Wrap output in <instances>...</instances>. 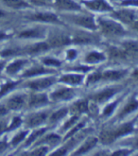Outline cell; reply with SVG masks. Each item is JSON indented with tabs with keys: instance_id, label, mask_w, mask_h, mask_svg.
Instances as JSON below:
<instances>
[{
	"instance_id": "47",
	"label": "cell",
	"mask_w": 138,
	"mask_h": 156,
	"mask_svg": "<svg viewBox=\"0 0 138 156\" xmlns=\"http://www.w3.org/2000/svg\"><path fill=\"white\" fill-rule=\"evenodd\" d=\"M9 148V144L4 141V140H0V154L4 153Z\"/></svg>"
},
{
	"instance_id": "53",
	"label": "cell",
	"mask_w": 138,
	"mask_h": 156,
	"mask_svg": "<svg viewBox=\"0 0 138 156\" xmlns=\"http://www.w3.org/2000/svg\"><path fill=\"white\" fill-rule=\"evenodd\" d=\"M133 77L136 80H138V69H135V70L133 72Z\"/></svg>"
},
{
	"instance_id": "24",
	"label": "cell",
	"mask_w": 138,
	"mask_h": 156,
	"mask_svg": "<svg viewBox=\"0 0 138 156\" xmlns=\"http://www.w3.org/2000/svg\"><path fill=\"white\" fill-rule=\"evenodd\" d=\"M127 71L125 70H108L105 71L102 74V80H120L126 75Z\"/></svg>"
},
{
	"instance_id": "45",
	"label": "cell",
	"mask_w": 138,
	"mask_h": 156,
	"mask_svg": "<svg viewBox=\"0 0 138 156\" xmlns=\"http://www.w3.org/2000/svg\"><path fill=\"white\" fill-rule=\"evenodd\" d=\"M9 112H10V110L6 106V104H0V118L5 117L9 114Z\"/></svg>"
},
{
	"instance_id": "33",
	"label": "cell",
	"mask_w": 138,
	"mask_h": 156,
	"mask_svg": "<svg viewBox=\"0 0 138 156\" xmlns=\"http://www.w3.org/2000/svg\"><path fill=\"white\" fill-rule=\"evenodd\" d=\"M23 123V119L20 116H14L12 117V121L8 124V128H7V133L14 131L16 129H18Z\"/></svg>"
},
{
	"instance_id": "54",
	"label": "cell",
	"mask_w": 138,
	"mask_h": 156,
	"mask_svg": "<svg viewBox=\"0 0 138 156\" xmlns=\"http://www.w3.org/2000/svg\"><path fill=\"white\" fill-rule=\"evenodd\" d=\"M133 30H135L138 31V20L137 21H134L133 23Z\"/></svg>"
},
{
	"instance_id": "22",
	"label": "cell",
	"mask_w": 138,
	"mask_h": 156,
	"mask_svg": "<svg viewBox=\"0 0 138 156\" xmlns=\"http://www.w3.org/2000/svg\"><path fill=\"white\" fill-rule=\"evenodd\" d=\"M97 141H98V139L97 137H89V138L84 142V144L82 145L77 151L74 152V155H80V154H84V153L88 152L97 145Z\"/></svg>"
},
{
	"instance_id": "25",
	"label": "cell",
	"mask_w": 138,
	"mask_h": 156,
	"mask_svg": "<svg viewBox=\"0 0 138 156\" xmlns=\"http://www.w3.org/2000/svg\"><path fill=\"white\" fill-rule=\"evenodd\" d=\"M82 80H83V75L81 74H67L62 76L60 79V81L70 85H77L80 83Z\"/></svg>"
},
{
	"instance_id": "15",
	"label": "cell",
	"mask_w": 138,
	"mask_h": 156,
	"mask_svg": "<svg viewBox=\"0 0 138 156\" xmlns=\"http://www.w3.org/2000/svg\"><path fill=\"white\" fill-rule=\"evenodd\" d=\"M55 6L62 11H80V6L74 0H55Z\"/></svg>"
},
{
	"instance_id": "21",
	"label": "cell",
	"mask_w": 138,
	"mask_h": 156,
	"mask_svg": "<svg viewBox=\"0 0 138 156\" xmlns=\"http://www.w3.org/2000/svg\"><path fill=\"white\" fill-rule=\"evenodd\" d=\"M70 111L74 115H81L83 113H87L89 111V104L85 99H81L76 101L70 108Z\"/></svg>"
},
{
	"instance_id": "40",
	"label": "cell",
	"mask_w": 138,
	"mask_h": 156,
	"mask_svg": "<svg viewBox=\"0 0 138 156\" xmlns=\"http://www.w3.org/2000/svg\"><path fill=\"white\" fill-rule=\"evenodd\" d=\"M29 3L34 6H49L53 3V0H29Z\"/></svg>"
},
{
	"instance_id": "27",
	"label": "cell",
	"mask_w": 138,
	"mask_h": 156,
	"mask_svg": "<svg viewBox=\"0 0 138 156\" xmlns=\"http://www.w3.org/2000/svg\"><path fill=\"white\" fill-rule=\"evenodd\" d=\"M110 56L112 59L117 60V61H125L128 59L129 52L126 50H121L116 48H110Z\"/></svg>"
},
{
	"instance_id": "52",
	"label": "cell",
	"mask_w": 138,
	"mask_h": 156,
	"mask_svg": "<svg viewBox=\"0 0 138 156\" xmlns=\"http://www.w3.org/2000/svg\"><path fill=\"white\" fill-rule=\"evenodd\" d=\"M6 65V62H0V74L2 73V71L5 69V66Z\"/></svg>"
},
{
	"instance_id": "42",
	"label": "cell",
	"mask_w": 138,
	"mask_h": 156,
	"mask_svg": "<svg viewBox=\"0 0 138 156\" xmlns=\"http://www.w3.org/2000/svg\"><path fill=\"white\" fill-rule=\"evenodd\" d=\"M43 62L45 66H61V62L59 60L53 59V58H47L44 59Z\"/></svg>"
},
{
	"instance_id": "2",
	"label": "cell",
	"mask_w": 138,
	"mask_h": 156,
	"mask_svg": "<svg viewBox=\"0 0 138 156\" xmlns=\"http://www.w3.org/2000/svg\"><path fill=\"white\" fill-rule=\"evenodd\" d=\"M66 18L78 26L83 27L85 29L91 30H95L97 29V25L95 23L94 18L92 16L88 15H68L65 16Z\"/></svg>"
},
{
	"instance_id": "43",
	"label": "cell",
	"mask_w": 138,
	"mask_h": 156,
	"mask_svg": "<svg viewBox=\"0 0 138 156\" xmlns=\"http://www.w3.org/2000/svg\"><path fill=\"white\" fill-rule=\"evenodd\" d=\"M8 120L5 117L0 118V135L3 134L4 133H7V128H8Z\"/></svg>"
},
{
	"instance_id": "46",
	"label": "cell",
	"mask_w": 138,
	"mask_h": 156,
	"mask_svg": "<svg viewBox=\"0 0 138 156\" xmlns=\"http://www.w3.org/2000/svg\"><path fill=\"white\" fill-rule=\"evenodd\" d=\"M77 55H78V52L75 49H69L66 52V57L68 60H74L77 57Z\"/></svg>"
},
{
	"instance_id": "9",
	"label": "cell",
	"mask_w": 138,
	"mask_h": 156,
	"mask_svg": "<svg viewBox=\"0 0 138 156\" xmlns=\"http://www.w3.org/2000/svg\"><path fill=\"white\" fill-rule=\"evenodd\" d=\"M48 103V98L43 93H34L31 94L27 98V104L30 108L41 107Z\"/></svg>"
},
{
	"instance_id": "10",
	"label": "cell",
	"mask_w": 138,
	"mask_h": 156,
	"mask_svg": "<svg viewBox=\"0 0 138 156\" xmlns=\"http://www.w3.org/2000/svg\"><path fill=\"white\" fill-rule=\"evenodd\" d=\"M74 95L75 92L71 88H60L53 92L50 97L54 101H60V100H68L74 97Z\"/></svg>"
},
{
	"instance_id": "26",
	"label": "cell",
	"mask_w": 138,
	"mask_h": 156,
	"mask_svg": "<svg viewBox=\"0 0 138 156\" xmlns=\"http://www.w3.org/2000/svg\"><path fill=\"white\" fill-rule=\"evenodd\" d=\"M137 108H138V100L136 98H133L130 101L125 105V107L121 110L120 114H119V117H123L129 114H131L132 112L135 111Z\"/></svg>"
},
{
	"instance_id": "32",
	"label": "cell",
	"mask_w": 138,
	"mask_h": 156,
	"mask_svg": "<svg viewBox=\"0 0 138 156\" xmlns=\"http://www.w3.org/2000/svg\"><path fill=\"white\" fill-rule=\"evenodd\" d=\"M68 113V110L66 108H62L60 109L59 111L53 113L50 116H49V121L54 123V122H58L59 120H61L62 118H63Z\"/></svg>"
},
{
	"instance_id": "11",
	"label": "cell",
	"mask_w": 138,
	"mask_h": 156,
	"mask_svg": "<svg viewBox=\"0 0 138 156\" xmlns=\"http://www.w3.org/2000/svg\"><path fill=\"white\" fill-rule=\"evenodd\" d=\"M27 62L29 61L26 59H18V60L13 61L11 63H9L7 66H5L6 74L10 75V76H13V75L17 74L21 69H23L26 66Z\"/></svg>"
},
{
	"instance_id": "19",
	"label": "cell",
	"mask_w": 138,
	"mask_h": 156,
	"mask_svg": "<svg viewBox=\"0 0 138 156\" xmlns=\"http://www.w3.org/2000/svg\"><path fill=\"white\" fill-rule=\"evenodd\" d=\"M51 72H53L52 69H48V68L41 66H34L29 68L27 70H26L24 72V74L22 75V77L23 78H31V77L47 74V73H51Z\"/></svg>"
},
{
	"instance_id": "50",
	"label": "cell",
	"mask_w": 138,
	"mask_h": 156,
	"mask_svg": "<svg viewBox=\"0 0 138 156\" xmlns=\"http://www.w3.org/2000/svg\"><path fill=\"white\" fill-rule=\"evenodd\" d=\"M130 152H131V151H129V150H120V151H115L113 154L114 155H128Z\"/></svg>"
},
{
	"instance_id": "20",
	"label": "cell",
	"mask_w": 138,
	"mask_h": 156,
	"mask_svg": "<svg viewBox=\"0 0 138 156\" xmlns=\"http://www.w3.org/2000/svg\"><path fill=\"white\" fill-rule=\"evenodd\" d=\"M135 120H133L131 122H128L126 124L121 125L120 127L116 128V129H113V133H114V136L115 138H118V137H121L124 135H127L129 133H131L133 131V124H134Z\"/></svg>"
},
{
	"instance_id": "5",
	"label": "cell",
	"mask_w": 138,
	"mask_h": 156,
	"mask_svg": "<svg viewBox=\"0 0 138 156\" xmlns=\"http://www.w3.org/2000/svg\"><path fill=\"white\" fill-rule=\"evenodd\" d=\"M30 20L43 23H53V24H61L59 17L52 12H35L29 15Z\"/></svg>"
},
{
	"instance_id": "28",
	"label": "cell",
	"mask_w": 138,
	"mask_h": 156,
	"mask_svg": "<svg viewBox=\"0 0 138 156\" xmlns=\"http://www.w3.org/2000/svg\"><path fill=\"white\" fill-rule=\"evenodd\" d=\"M105 60H106V57L104 56V54L97 52V51L88 53L85 57V62L87 63H97V62H103Z\"/></svg>"
},
{
	"instance_id": "17",
	"label": "cell",
	"mask_w": 138,
	"mask_h": 156,
	"mask_svg": "<svg viewBox=\"0 0 138 156\" xmlns=\"http://www.w3.org/2000/svg\"><path fill=\"white\" fill-rule=\"evenodd\" d=\"M97 41V37L86 32H78L72 38V42L76 44H92Z\"/></svg>"
},
{
	"instance_id": "56",
	"label": "cell",
	"mask_w": 138,
	"mask_h": 156,
	"mask_svg": "<svg viewBox=\"0 0 138 156\" xmlns=\"http://www.w3.org/2000/svg\"><path fill=\"white\" fill-rule=\"evenodd\" d=\"M0 57H1V50H0Z\"/></svg>"
},
{
	"instance_id": "7",
	"label": "cell",
	"mask_w": 138,
	"mask_h": 156,
	"mask_svg": "<svg viewBox=\"0 0 138 156\" xmlns=\"http://www.w3.org/2000/svg\"><path fill=\"white\" fill-rule=\"evenodd\" d=\"M55 81H56V79L52 78V77L51 78H44V79H39L36 80L29 81L26 85H27V87L30 88L31 90L38 92V91L50 87Z\"/></svg>"
},
{
	"instance_id": "12",
	"label": "cell",
	"mask_w": 138,
	"mask_h": 156,
	"mask_svg": "<svg viewBox=\"0 0 138 156\" xmlns=\"http://www.w3.org/2000/svg\"><path fill=\"white\" fill-rule=\"evenodd\" d=\"M49 48L50 47L47 42H40V43L27 45V47L22 48V51L23 53H27V54H39L48 51Z\"/></svg>"
},
{
	"instance_id": "1",
	"label": "cell",
	"mask_w": 138,
	"mask_h": 156,
	"mask_svg": "<svg viewBox=\"0 0 138 156\" xmlns=\"http://www.w3.org/2000/svg\"><path fill=\"white\" fill-rule=\"evenodd\" d=\"M98 25L102 33L108 36H121L125 34V30L122 26L114 21V20H106L100 18L98 20Z\"/></svg>"
},
{
	"instance_id": "55",
	"label": "cell",
	"mask_w": 138,
	"mask_h": 156,
	"mask_svg": "<svg viewBox=\"0 0 138 156\" xmlns=\"http://www.w3.org/2000/svg\"><path fill=\"white\" fill-rule=\"evenodd\" d=\"M135 147H137V148H138V139H137L136 142H135Z\"/></svg>"
},
{
	"instance_id": "29",
	"label": "cell",
	"mask_w": 138,
	"mask_h": 156,
	"mask_svg": "<svg viewBox=\"0 0 138 156\" xmlns=\"http://www.w3.org/2000/svg\"><path fill=\"white\" fill-rule=\"evenodd\" d=\"M99 137H100V141L105 145L111 144L115 140V136H114V133H113V129L102 131Z\"/></svg>"
},
{
	"instance_id": "14",
	"label": "cell",
	"mask_w": 138,
	"mask_h": 156,
	"mask_svg": "<svg viewBox=\"0 0 138 156\" xmlns=\"http://www.w3.org/2000/svg\"><path fill=\"white\" fill-rule=\"evenodd\" d=\"M113 16L116 19L120 20L124 24H133L135 19V14L133 11L120 10L113 12Z\"/></svg>"
},
{
	"instance_id": "44",
	"label": "cell",
	"mask_w": 138,
	"mask_h": 156,
	"mask_svg": "<svg viewBox=\"0 0 138 156\" xmlns=\"http://www.w3.org/2000/svg\"><path fill=\"white\" fill-rule=\"evenodd\" d=\"M48 151V149L47 148V147H41V148H37L36 150L32 151L30 152V154L32 155H44L47 154Z\"/></svg>"
},
{
	"instance_id": "30",
	"label": "cell",
	"mask_w": 138,
	"mask_h": 156,
	"mask_svg": "<svg viewBox=\"0 0 138 156\" xmlns=\"http://www.w3.org/2000/svg\"><path fill=\"white\" fill-rule=\"evenodd\" d=\"M22 48H9L1 50V57L8 58V57H12L16 56V55H20L22 54Z\"/></svg>"
},
{
	"instance_id": "18",
	"label": "cell",
	"mask_w": 138,
	"mask_h": 156,
	"mask_svg": "<svg viewBox=\"0 0 138 156\" xmlns=\"http://www.w3.org/2000/svg\"><path fill=\"white\" fill-rule=\"evenodd\" d=\"M44 36V31L40 29H29L20 31L17 37L20 39H37Z\"/></svg>"
},
{
	"instance_id": "6",
	"label": "cell",
	"mask_w": 138,
	"mask_h": 156,
	"mask_svg": "<svg viewBox=\"0 0 138 156\" xmlns=\"http://www.w3.org/2000/svg\"><path fill=\"white\" fill-rule=\"evenodd\" d=\"M84 5L91 11L95 12H113V7L106 0H87L83 2Z\"/></svg>"
},
{
	"instance_id": "36",
	"label": "cell",
	"mask_w": 138,
	"mask_h": 156,
	"mask_svg": "<svg viewBox=\"0 0 138 156\" xmlns=\"http://www.w3.org/2000/svg\"><path fill=\"white\" fill-rule=\"evenodd\" d=\"M123 48L128 52L137 53L138 52V42H136V41H126L125 43H123Z\"/></svg>"
},
{
	"instance_id": "3",
	"label": "cell",
	"mask_w": 138,
	"mask_h": 156,
	"mask_svg": "<svg viewBox=\"0 0 138 156\" xmlns=\"http://www.w3.org/2000/svg\"><path fill=\"white\" fill-rule=\"evenodd\" d=\"M26 103H27V98L24 94H15L9 98L6 101V106L10 111H18L25 107Z\"/></svg>"
},
{
	"instance_id": "13",
	"label": "cell",
	"mask_w": 138,
	"mask_h": 156,
	"mask_svg": "<svg viewBox=\"0 0 138 156\" xmlns=\"http://www.w3.org/2000/svg\"><path fill=\"white\" fill-rule=\"evenodd\" d=\"M117 89L115 87H110V88H105L103 90H101L98 93L95 94L94 96H92L91 98L96 102H104L109 98H111L115 93H117Z\"/></svg>"
},
{
	"instance_id": "16",
	"label": "cell",
	"mask_w": 138,
	"mask_h": 156,
	"mask_svg": "<svg viewBox=\"0 0 138 156\" xmlns=\"http://www.w3.org/2000/svg\"><path fill=\"white\" fill-rule=\"evenodd\" d=\"M0 3L12 10H23L30 8V4L26 0H0Z\"/></svg>"
},
{
	"instance_id": "41",
	"label": "cell",
	"mask_w": 138,
	"mask_h": 156,
	"mask_svg": "<svg viewBox=\"0 0 138 156\" xmlns=\"http://www.w3.org/2000/svg\"><path fill=\"white\" fill-rule=\"evenodd\" d=\"M84 124H85V122H81V123H79V124H75L74 126H73V129L70 130V132L67 133L65 138H69L70 136H72V135H74L75 133H79V131H80L81 128H83Z\"/></svg>"
},
{
	"instance_id": "38",
	"label": "cell",
	"mask_w": 138,
	"mask_h": 156,
	"mask_svg": "<svg viewBox=\"0 0 138 156\" xmlns=\"http://www.w3.org/2000/svg\"><path fill=\"white\" fill-rule=\"evenodd\" d=\"M79 121V115H73L68 121L65 122V124L63 125L62 127V130L63 131H66L68 129H70V128H72L73 126H74L77 122Z\"/></svg>"
},
{
	"instance_id": "4",
	"label": "cell",
	"mask_w": 138,
	"mask_h": 156,
	"mask_svg": "<svg viewBox=\"0 0 138 156\" xmlns=\"http://www.w3.org/2000/svg\"><path fill=\"white\" fill-rule=\"evenodd\" d=\"M72 43V39L68 35L64 33H54L51 34L50 37L48 38V44H49L50 48H61L65 47Z\"/></svg>"
},
{
	"instance_id": "48",
	"label": "cell",
	"mask_w": 138,
	"mask_h": 156,
	"mask_svg": "<svg viewBox=\"0 0 138 156\" xmlns=\"http://www.w3.org/2000/svg\"><path fill=\"white\" fill-rule=\"evenodd\" d=\"M10 38H11V34H8L6 31L0 30V42L8 40V39H10Z\"/></svg>"
},
{
	"instance_id": "34",
	"label": "cell",
	"mask_w": 138,
	"mask_h": 156,
	"mask_svg": "<svg viewBox=\"0 0 138 156\" xmlns=\"http://www.w3.org/2000/svg\"><path fill=\"white\" fill-rule=\"evenodd\" d=\"M27 135V131H22L20 133H16L13 137H12V139L11 141V145L12 147H16L19 145L21 142H23L25 139H26V137Z\"/></svg>"
},
{
	"instance_id": "31",
	"label": "cell",
	"mask_w": 138,
	"mask_h": 156,
	"mask_svg": "<svg viewBox=\"0 0 138 156\" xmlns=\"http://www.w3.org/2000/svg\"><path fill=\"white\" fill-rule=\"evenodd\" d=\"M47 131V129L45 128H43V129H39V130H37V131H34L29 137H27V139L26 140V142H25V147H27V146H30V145H31L35 140H37V138H39V137L42 135V134H44V133Z\"/></svg>"
},
{
	"instance_id": "39",
	"label": "cell",
	"mask_w": 138,
	"mask_h": 156,
	"mask_svg": "<svg viewBox=\"0 0 138 156\" xmlns=\"http://www.w3.org/2000/svg\"><path fill=\"white\" fill-rule=\"evenodd\" d=\"M102 80V74H101L100 72H95L93 74H91L88 79H87V83L90 84V83H95V82Z\"/></svg>"
},
{
	"instance_id": "23",
	"label": "cell",
	"mask_w": 138,
	"mask_h": 156,
	"mask_svg": "<svg viewBox=\"0 0 138 156\" xmlns=\"http://www.w3.org/2000/svg\"><path fill=\"white\" fill-rule=\"evenodd\" d=\"M20 83L21 80H8L7 82L3 83L0 86V98H2L10 92L14 90Z\"/></svg>"
},
{
	"instance_id": "8",
	"label": "cell",
	"mask_w": 138,
	"mask_h": 156,
	"mask_svg": "<svg viewBox=\"0 0 138 156\" xmlns=\"http://www.w3.org/2000/svg\"><path fill=\"white\" fill-rule=\"evenodd\" d=\"M48 118V115L45 112H39V113H34L30 115L27 116V125L33 128V127H38L42 124H44L47 119Z\"/></svg>"
},
{
	"instance_id": "51",
	"label": "cell",
	"mask_w": 138,
	"mask_h": 156,
	"mask_svg": "<svg viewBox=\"0 0 138 156\" xmlns=\"http://www.w3.org/2000/svg\"><path fill=\"white\" fill-rule=\"evenodd\" d=\"M8 15V12L6 10H4V9H2L1 7H0V19H2V18L6 17Z\"/></svg>"
},
{
	"instance_id": "37",
	"label": "cell",
	"mask_w": 138,
	"mask_h": 156,
	"mask_svg": "<svg viewBox=\"0 0 138 156\" xmlns=\"http://www.w3.org/2000/svg\"><path fill=\"white\" fill-rule=\"evenodd\" d=\"M118 102H119V100H116V101H114L113 103L107 105V106L104 108V110H103V115H104V116H109V115H111L114 113L115 109V107L117 106Z\"/></svg>"
},
{
	"instance_id": "35",
	"label": "cell",
	"mask_w": 138,
	"mask_h": 156,
	"mask_svg": "<svg viewBox=\"0 0 138 156\" xmlns=\"http://www.w3.org/2000/svg\"><path fill=\"white\" fill-rule=\"evenodd\" d=\"M60 140H61V137L59 135L51 133V134H48V136L44 137L43 139H41L37 143V145H39L41 143H48L49 145H53V144H57L58 142H60Z\"/></svg>"
},
{
	"instance_id": "49",
	"label": "cell",
	"mask_w": 138,
	"mask_h": 156,
	"mask_svg": "<svg viewBox=\"0 0 138 156\" xmlns=\"http://www.w3.org/2000/svg\"><path fill=\"white\" fill-rule=\"evenodd\" d=\"M122 5H124V6H128V5L138 6V0H124L122 2Z\"/></svg>"
}]
</instances>
